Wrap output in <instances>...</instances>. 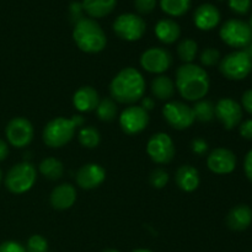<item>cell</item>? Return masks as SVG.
I'll use <instances>...</instances> for the list:
<instances>
[{"label":"cell","instance_id":"6da1fadb","mask_svg":"<svg viewBox=\"0 0 252 252\" xmlns=\"http://www.w3.org/2000/svg\"><path fill=\"white\" fill-rule=\"evenodd\" d=\"M209 78L207 71L196 64H185L176 71V86L184 98L199 101L209 90Z\"/></svg>","mask_w":252,"mask_h":252},{"label":"cell","instance_id":"7a4b0ae2","mask_svg":"<svg viewBox=\"0 0 252 252\" xmlns=\"http://www.w3.org/2000/svg\"><path fill=\"white\" fill-rule=\"evenodd\" d=\"M110 93L120 103H134L144 96L145 80L134 68H125L112 79Z\"/></svg>","mask_w":252,"mask_h":252},{"label":"cell","instance_id":"3957f363","mask_svg":"<svg viewBox=\"0 0 252 252\" xmlns=\"http://www.w3.org/2000/svg\"><path fill=\"white\" fill-rule=\"evenodd\" d=\"M73 38L76 46L86 53H98L107 43L103 30L93 19L78 20L74 26Z\"/></svg>","mask_w":252,"mask_h":252},{"label":"cell","instance_id":"277c9868","mask_svg":"<svg viewBox=\"0 0 252 252\" xmlns=\"http://www.w3.org/2000/svg\"><path fill=\"white\" fill-rule=\"evenodd\" d=\"M84 123L81 116H73V118L66 120L58 117L47 123L43 130V142L51 148H61L73 139L76 128Z\"/></svg>","mask_w":252,"mask_h":252},{"label":"cell","instance_id":"5b68a950","mask_svg":"<svg viewBox=\"0 0 252 252\" xmlns=\"http://www.w3.org/2000/svg\"><path fill=\"white\" fill-rule=\"evenodd\" d=\"M36 169L30 162H20L12 166L5 177V186L16 194L30 191L36 182Z\"/></svg>","mask_w":252,"mask_h":252},{"label":"cell","instance_id":"8992f818","mask_svg":"<svg viewBox=\"0 0 252 252\" xmlns=\"http://www.w3.org/2000/svg\"><path fill=\"white\" fill-rule=\"evenodd\" d=\"M219 34L224 43L233 48H245L252 42V29L250 24L243 20L231 19L225 21Z\"/></svg>","mask_w":252,"mask_h":252},{"label":"cell","instance_id":"52a82bcc","mask_svg":"<svg viewBox=\"0 0 252 252\" xmlns=\"http://www.w3.org/2000/svg\"><path fill=\"white\" fill-rule=\"evenodd\" d=\"M219 70L229 80H243L252 71V61L245 51H236L224 57Z\"/></svg>","mask_w":252,"mask_h":252},{"label":"cell","instance_id":"ba28073f","mask_svg":"<svg viewBox=\"0 0 252 252\" xmlns=\"http://www.w3.org/2000/svg\"><path fill=\"white\" fill-rule=\"evenodd\" d=\"M145 21L135 14H122L113 22V31L125 41H138L145 33Z\"/></svg>","mask_w":252,"mask_h":252},{"label":"cell","instance_id":"9c48e42d","mask_svg":"<svg viewBox=\"0 0 252 252\" xmlns=\"http://www.w3.org/2000/svg\"><path fill=\"white\" fill-rule=\"evenodd\" d=\"M162 115L166 122L177 130L187 129L194 122L192 107L180 101H171L162 108Z\"/></svg>","mask_w":252,"mask_h":252},{"label":"cell","instance_id":"30bf717a","mask_svg":"<svg viewBox=\"0 0 252 252\" xmlns=\"http://www.w3.org/2000/svg\"><path fill=\"white\" fill-rule=\"evenodd\" d=\"M147 152L157 164H169L175 157V145L166 133H157L148 142Z\"/></svg>","mask_w":252,"mask_h":252},{"label":"cell","instance_id":"8fae6325","mask_svg":"<svg viewBox=\"0 0 252 252\" xmlns=\"http://www.w3.org/2000/svg\"><path fill=\"white\" fill-rule=\"evenodd\" d=\"M5 134L12 147L25 148L33 138V127L26 118L16 117L7 123Z\"/></svg>","mask_w":252,"mask_h":252},{"label":"cell","instance_id":"7c38bea8","mask_svg":"<svg viewBox=\"0 0 252 252\" xmlns=\"http://www.w3.org/2000/svg\"><path fill=\"white\" fill-rule=\"evenodd\" d=\"M172 64V56L167 49L153 47L147 49L140 57V65L149 73L161 74L169 70Z\"/></svg>","mask_w":252,"mask_h":252},{"label":"cell","instance_id":"4fadbf2b","mask_svg":"<svg viewBox=\"0 0 252 252\" xmlns=\"http://www.w3.org/2000/svg\"><path fill=\"white\" fill-rule=\"evenodd\" d=\"M148 123H149V113L140 106H130L121 113V128L123 132L129 135L138 134L144 130Z\"/></svg>","mask_w":252,"mask_h":252},{"label":"cell","instance_id":"5bb4252c","mask_svg":"<svg viewBox=\"0 0 252 252\" xmlns=\"http://www.w3.org/2000/svg\"><path fill=\"white\" fill-rule=\"evenodd\" d=\"M216 117L225 129H234L243 120V108L233 98L224 97L217 102Z\"/></svg>","mask_w":252,"mask_h":252},{"label":"cell","instance_id":"9a60e30c","mask_svg":"<svg viewBox=\"0 0 252 252\" xmlns=\"http://www.w3.org/2000/svg\"><path fill=\"white\" fill-rule=\"evenodd\" d=\"M207 165L212 172L218 175L230 174L236 167V157L231 150L217 148L209 154Z\"/></svg>","mask_w":252,"mask_h":252},{"label":"cell","instance_id":"2e32d148","mask_svg":"<svg viewBox=\"0 0 252 252\" xmlns=\"http://www.w3.org/2000/svg\"><path fill=\"white\" fill-rule=\"evenodd\" d=\"M106 179V171L97 164H86L76 174V184L84 189H93L100 186Z\"/></svg>","mask_w":252,"mask_h":252},{"label":"cell","instance_id":"e0dca14e","mask_svg":"<svg viewBox=\"0 0 252 252\" xmlns=\"http://www.w3.org/2000/svg\"><path fill=\"white\" fill-rule=\"evenodd\" d=\"M194 25L199 30L209 31L214 29L220 21V12L214 5L212 4H202L194 11L193 15Z\"/></svg>","mask_w":252,"mask_h":252},{"label":"cell","instance_id":"ac0fdd59","mask_svg":"<svg viewBox=\"0 0 252 252\" xmlns=\"http://www.w3.org/2000/svg\"><path fill=\"white\" fill-rule=\"evenodd\" d=\"M51 204L54 209L64 211L75 203L76 189L70 184H62L57 186L51 193Z\"/></svg>","mask_w":252,"mask_h":252},{"label":"cell","instance_id":"d6986e66","mask_svg":"<svg viewBox=\"0 0 252 252\" xmlns=\"http://www.w3.org/2000/svg\"><path fill=\"white\" fill-rule=\"evenodd\" d=\"M252 223V209L246 204H239L226 216V225L235 231H243L248 229Z\"/></svg>","mask_w":252,"mask_h":252},{"label":"cell","instance_id":"ffe728a7","mask_svg":"<svg viewBox=\"0 0 252 252\" xmlns=\"http://www.w3.org/2000/svg\"><path fill=\"white\" fill-rule=\"evenodd\" d=\"M73 103L75 108L80 112H91L96 110L100 103L97 91L91 86H83L79 89L73 97Z\"/></svg>","mask_w":252,"mask_h":252},{"label":"cell","instance_id":"44dd1931","mask_svg":"<svg viewBox=\"0 0 252 252\" xmlns=\"http://www.w3.org/2000/svg\"><path fill=\"white\" fill-rule=\"evenodd\" d=\"M176 184L182 191L193 192L199 186V174L197 169H194L191 165H182L177 169Z\"/></svg>","mask_w":252,"mask_h":252},{"label":"cell","instance_id":"7402d4cb","mask_svg":"<svg viewBox=\"0 0 252 252\" xmlns=\"http://www.w3.org/2000/svg\"><path fill=\"white\" fill-rule=\"evenodd\" d=\"M155 34L162 43L171 44L179 39L180 34H181V29L174 20L164 19L160 20L155 26Z\"/></svg>","mask_w":252,"mask_h":252},{"label":"cell","instance_id":"603a6c76","mask_svg":"<svg viewBox=\"0 0 252 252\" xmlns=\"http://www.w3.org/2000/svg\"><path fill=\"white\" fill-rule=\"evenodd\" d=\"M117 0H84L83 9L86 14L95 19L107 16L116 7Z\"/></svg>","mask_w":252,"mask_h":252},{"label":"cell","instance_id":"cb8c5ba5","mask_svg":"<svg viewBox=\"0 0 252 252\" xmlns=\"http://www.w3.org/2000/svg\"><path fill=\"white\" fill-rule=\"evenodd\" d=\"M152 93L159 100H170L175 94V84L169 76L159 75L152 81Z\"/></svg>","mask_w":252,"mask_h":252},{"label":"cell","instance_id":"d4e9b609","mask_svg":"<svg viewBox=\"0 0 252 252\" xmlns=\"http://www.w3.org/2000/svg\"><path fill=\"white\" fill-rule=\"evenodd\" d=\"M39 171L46 179L56 181L63 176L64 166L59 160L54 159V158H47L39 164Z\"/></svg>","mask_w":252,"mask_h":252},{"label":"cell","instance_id":"484cf974","mask_svg":"<svg viewBox=\"0 0 252 252\" xmlns=\"http://www.w3.org/2000/svg\"><path fill=\"white\" fill-rule=\"evenodd\" d=\"M192 111H193L194 120L199 122H211L216 116V106L208 100H199L192 107Z\"/></svg>","mask_w":252,"mask_h":252},{"label":"cell","instance_id":"4316f807","mask_svg":"<svg viewBox=\"0 0 252 252\" xmlns=\"http://www.w3.org/2000/svg\"><path fill=\"white\" fill-rule=\"evenodd\" d=\"M160 6L170 16H182L189 11L191 0H160Z\"/></svg>","mask_w":252,"mask_h":252},{"label":"cell","instance_id":"83f0119b","mask_svg":"<svg viewBox=\"0 0 252 252\" xmlns=\"http://www.w3.org/2000/svg\"><path fill=\"white\" fill-rule=\"evenodd\" d=\"M197 51H198V46L191 38L182 39L179 46H177V54H179L180 59L186 64L192 63L194 61L197 56Z\"/></svg>","mask_w":252,"mask_h":252},{"label":"cell","instance_id":"f1b7e54d","mask_svg":"<svg viewBox=\"0 0 252 252\" xmlns=\"http://www.w3.org/2000/svg\"><path fill=\"white\" fill-rule=\"evenodd\" d=\"M97 117L103 122H111L117 116V106L112 98H103L100 101L97 108H96Z\"/></svg>","mask_w":252,"mask_h":252},{"label":"cell","instance_id":"f546056e","mask_svg":"<svg viewBox=\"0 0 252 252\" xmlns=\"http://www.w3.org/2000/svg\"><path fill=\"white\" fill-rule=\"evenodd\" d=\"M100 139V133L94 127H84L79 132V142L83 147L89 148V149H94L97 147Z\"/></svg>","mask_w":252,"mask_h":252},{"label":"cell","instance_id":"4dcf8cb0","mask_svg":"<svg viewBox=\"0 0 252 252\" xmlns=\"http://www.w3.org/2000/svg\"><path fill=\"white\" fill-rule=\"evenodd\" d=\"M199 61H201L202 65L214 66L216 64L219 63V61H220V52H219L218 49L208 47V48H206L201 53Z\"/></svg>","mask_w":252,"mask_h":252},{"label":"cell","instance_id":"1f68e13d","mask_svg":"<svg viewBox=\"0 0 252 252\" xmlns=\"http://www.w3.org/2000/svg\"><path fill=\"white\" fill-rule=\"evenodd\" d=\"M27 252H48V243L41 235H32L27 241Z\"/></svg>","mask_w":252,"mask_h":252},{"label":"cell","instance_id":"d6a6232c","mask_svg":"<svg viewBox=\"0 0 252 252\" xmlns=\"http://www.w3.org/2000/svg\"><path fill=\"white\" fill-rule=\"evenodd\" d=\"M150 185L155 189H164L169 182V174L164 169H155L150 174Z\"/></svg>","mask_w":252,"mask_h":252},{"label":"cell","instance_id":"836d02e7","mask_svg":"<svg viewBox=\"0 0 252 252\" xmlns=\"http://www.w3.org/2000/svg\"><path fill=\"white\" fill-rule=\"evenodd\" d=\"M229 6L239 15L248 14L251 7V0H229Z\"/></svg>","mask_w":252,"mask_h":252},{"label":"cell","instance_id":"e575fe53","mask_svg":"<svg viewBox=\"0 0 252 252\" xmlns=\"http://www.w3.org/2000/svg\"><path fill=\"white\" fill-rule=\"evenodd\" d=\"M134 6L139 14H150L157 6V0H134Z\"/></svg>","mask_w":252,"mask_h":252},{"label":"cell","instance_id":"d590c367","mask_svg":"<svg viewBox=\"0 0 252 252\" xmlns=\"http://www.w3.org/2000/svg\"><path fill=\"white\" fill-rule=\"evenodd\" d=\"M192 152L197 155H204L207 152H208V143L206 142L202 138H197V139H193L191 143Z\"/></svg>","mask_w":252,"mask_h":252},{"label":"cell","instance_id":"8d00e7d4","mask_svg":"<svg viewBox=\"0 0 252 252\" xmlns=\"http://www.w3.org/2000/svg\"><path fill=\"white\" fill-rule=\"evenodd\" d=\"M0 252H27L21 244L16 241H5L0 245Z\"/></svg>","mask_w":252,"mask_h":252},{"label":"cell","instance_id":"74e56055","mask_svg":"<svg viewBox=\"0 0 252 252\" xmlns=\"http://www.w3.org/2000/svg\"><path fill=\"white\" fill-rule=\"evenodd\" d=\"M239 132L244 139L252 140V120H246L245 122L241 123L239 127Z\"/></svg>","mask_w":252,"mask_h":252},{"label":"cell","instance_id":"f35d334b","mask_svg":"<svg viewBox=\"0 0 252 252\" xmlns=\"http://www.w3.org/2000/svg\"><path fill=\"white\" fill-rule=\"evenodd\" d=\"M241 103H243V107L245 108L246 112L252 115V89L244 93L243 97H241Z\"/></svg>","mask_w":252,"mask_h":252},{"label":"cell","instance_id":"ab89813d","mask_svg":"<svg viewBox=\"0 0 252 252\" xmlns=\"http://www.w3.org/2000/svg\"><path fill=\"white\" fill-rule=\"evenodd\" d=\"M244 170L248 179L252 182V149L246 154L245 161H244Z\"/></svg>","mask_w":252,"mask_h":252},{"label":"cell","instance_id":"60d3db41","mask_svg":"<svg viewBox=\"0 0 252 252\" xmlns=\"http://www.w3.org/2000/svg\"><path fill=\"white\" fill-rule=\"evenodd\" d=\"M7 154H9V147L4 140L0 139V161L6 159Z\"/></svg>","mask_w":252,"mask_h":252},{"label":"cell","instance_id":"b9f144b4","mask_svg":"<svg viewBox=\"0 0 252 252\" xmlns=\"http://www.w3.org/2000/svg\"><path fill=\"white\" fill-rule=\"evenodd\" d=\"M154 105H155V102L152 97H145V98H143L142 106H140V107H143L148 112V111L153 110Z\"/></svg>","mask_w":252,"mask_h":252},{"label":"cell","instance_id":"7bdbcfd3","mask_svg":"<svg viewBox=\"0 0 252 252\" xmlns=\"http://www.w3.org/2000/svg\"><path fill=\"white\" fill-rule=\"evenodd\" d=\"M244 51H245V53L248 54L249 57H250V59L252 61V42L250 44H248V46L245 47V48H244Z\"/></svg>","mask_w":252,"mask_h":252},{"label":"cell","instance_id":"ee69618b","mask_svg":"<svg viewBox=\"0 0 252 252\" xmlns=\"http://www.w3.org/2000/svg\"><path fill=\"white\" fill-rule=\"evenodd\" d=\"M133 252H153V251L147 250V249H138V250H134Z\"/></svg>","mask_w":252,"mask_h":252},{"label":"cell","instance_id":"f6af8a7d","mask_svg":"<svg viewBox=\"0 0 252 252\" xmlns=\"http://www.w3.org/2000/svg\"><path fill=\"white\" fill-rule=\"evenodd\" d=\"M103 252H120V251H117V250H113V249H108V250H105Z\"/></svg>","mask_w":252,"mask_h":252},{"label":"cell","instance_id":"bcb514c9","mask_svg":"<svg viewBox=\"0 0 252 252\" xmlns=\"http://www.w3.org/2000/svg\"><path fill=\"white\" fill-rule=\"evenodd\" d=\"M250 26H251V29H252V16H251V20H250Z\"/></svg>","mask_w":252,"mask_h":252},{"label":"cell","instance_id":"7dc6e473","mask_svg":"<svg viewBox=\"0 0 252 252\" xmlns=\"http://www.w3.org/2000/svg\"><path fill=\"white\" fill-rule=\"evenodd\" d=\"M0 182H1V171H0Z\"/></svg>","mask_w":252,"mask_h":252}]
</instances>
